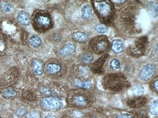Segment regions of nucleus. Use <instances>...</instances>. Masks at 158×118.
Here are the masks:
<instances>
[{
	"label": "nucleus",
	"mask_w": 158,
	"mask_h": 118,
	"mask_svg": "<svg viewBox=\"0 0 158 118\" xmlns=\"http://www.w3.org/2000/svg\"><path fill=\"white\" fill-rule=\"evenodd\" d=\"M36 24L40 28L47 29L50 27L51 24L50 18L47 15L40 14L38 15L36 18Z\"/></svg>",
	"instance_id": "10"
},
{
	"label": "nucleus",
	"mask_w": 158,
	"mask_h": 118,
	"mask_svg": "<svg viewBox=\"0 0 158 118\" xmlns=\"http://www.w3.org/2000/svg\"><path fill=\"white\" fill-rule=\"evenodd\" d=\"M110 67L112 69H118L120 67V63L117 59H114L110 61Z\"/></svg>",
	"instance_id": "28"
},
{
	"label": "nucleus",
	"mask_w": 158,
	"mask_h": 118,
	"mask_svg": "<svg viewBox=\"0 0 158 118\" xmlns=\"http://www.w3.org/2000/svg\"><path fill=\"white\" fill-rule=\"evenodd\" d=\"M46 118H56L55 117H53V116H49Z\"/></svg>",
	"instance_id": "34"
},
{
	"label": "nucleus",
	"mask_w": 158,
	"mask_h": 118,
	"mask_svg": "<svg viewBox=\"0 0 158 118\" xmlns=\"http://www.w3.org/2000/svg\"><path fill=\"white\" fill-rule=\"evenodd\" d=\"M32 68L34 72L37 76H40L43 74V63L39 60H35L32 63Z\"/></svg>",
	"instance_id": "15"
},
{
	"label": "nucleus",
	"mask_w": 158,
	"mask_h": 118,
	"mask_svg": "<svg viewBox=\"0 0 158 118\" xmlns=\"http://www.w3.org/2000/svg\"><path fill=\"white\" fill-rule=\"evenodd\" d=\"M92 96L89 93L82 91H73L68 98V103L72 106L78 108H85L92 103Z\"/></svg>",
	"instance_id": "3"
},
{
	"label": "nucleus",
	"mask_w": 158,
	"mask_h": 118,
	"mask_svg": "<svg viewBox=\"0 0 158 118\" xmlns=\"http://www.w3.org/2000/svg\"><path fill=\"white\" fill-rule=\"evenodd\" d=\"M78 73L80 77H86L89 75L90 70L88 67L81 66L78 68Z\"/></svg>",
	"instance_id": "22"
},
{
	"label": "nucleus",
	"mask_w": 158,
	"mask_h": 118,
	"mask_svg": "<svg viewBox=\"0 0 158 118\" xmlns=\"http://www.w3.org/2000/svg\"><path fill=\"white\" fill-rule=\"evenodd\" d=\"M115 118H134L131 114H122L119 115Z\"/></svg>",
	"instance_id": "32"
},
{
	"label": "nucleus",
	"mask_w": 158,
	"mask_h": 118,
	"mask_svg": "<svg viewBox=\"0 0 158 118\" xmlns=\"http://www.w3.org/2000/svg\"><path fill=\"white\" fill-rule=\"evenodd\" d=\"M136 115L137 116V118H148L146 111H142V110L138 111L136 114Z\"/></svg>",
	"instance_id": "30"
},
{
	"label": "nucleus",
	"mask_w": 158,
	"mask_h": 118,
	"mask_svg": "<svg viewBox=\"0 0 158 118\" xmlns=\"http://www.w3.org/2000/svg\"><path fill=\"white\" fill-rule=\"evenodd\" d=\"M75 85L77 87L84 88L85 90H89L93 87V84L91 81H81L78 80L76 81Z\"/></svg>",
	"instance_id": "19"
},
{
	"label": "nucleus",
	"mask_w": 158,
	"mask_h": 118,
	"mask_svg": "<svg viewBox=\"0 0 158 118\" xmlns=\"http://www.w3.org/2000/svg\"><path fill=\"white\" fill-rule=\"evenodd\" d=\"M95 29L98 33H107L109 31L108 27L106 26L105 25H102V24L97 25L95 28Z\"/></svg>",
	"instance_id": "24"
},
{
	"label": "nucleus",
	"mask_w": 158,
	"mask_h": 118,
	"mask_svg": "<svg viewBox=\"0 0 158 118\" xmlns=\"http://www.w3.org/2000/svg\"><path fill=\"white\" fill-rule=\"evenodd\" d=\"M155 71V67L151 64L143 66L140 73V77L143 81H147L152 78Z\"/></svg>",
	"instance_id": "8"
},
{
	"label": "nucleus",
	"mask_w": 158,
	"mask_h": 118,
	"mask_svg": "<svg viewBox=\"0 0 158 118\" xmlns=\"http://www.w3.org/2000/svg\"><path fill=\"white\" fill-rule=\"evenodd\" d=\"M111 49L115 53H121L123 51V44L120 39H116L112 42Z\"/></svg>",
	"instance_id": "16"
},
{
	"label": "nucleus",
	"mask_w": 158,
	"mask_h": 118,
	"mask_svg": "<svg viewBox=\"0 0 158 118\" xmlns=\"http://www.w3.org/2000/svg\"><path fill=\"white\" fill-rule=\"evenodd\" d=\"M133 91L135 94L138 95H141L143 94V92H144V89H143V87L140 86H136L134 87L133 88Z\"/></svg>",
	"instance_id": "29"
},
{
	"label": "nucleus",
	"mask_w": 158,
	"mask_h": 118,
	"mask_svg": "<svg viewBox=\"0 0 158 118\" xmlns=\"http://www.w3.org/2000/svg\"><path fill=\"white\" fill-rule=\"evenodd\" d=\"M92 9L89 6H85L82 9V16L84 19H89L92 17Z\"/></svg>",
	"instance_id": "20"
},
{
	"label": "nucleus",
	"mask_w": 158,
	"mask_h": 118,
	"mask_svg": "<svg viewBox=\"0 0 158 118\" xmlns=\"http://www.w3.org/2000/svg\"><path fill=\"white\" fill-rule=\"evenodd\" d=\"M42 39L36 35L32 36L29 40V44L34 48H38L40 47L42 44Z\"/></svg>",
	"instance_id": "17"
},
{
	"label": "nucleus",
	"mask_w": 158,
	"mask_h": 118,
	"mask_svg": "<svg viewBox=\"0 0 158 118\" xmlns=\"http://www.w3.org/2000/svg\"><path fill=\"white\" fill-rule=\"evenodd\" d=\"M73 38L77 41L81 43H84L88 40L89 36L83 33L77 32L73 34Z\"/></svg>",
	"instance_id": "18"
},
{
	"label": "nucleus",
	"mask_w": 158,
	"mask_h": 118,
	"mask_svg": "<svg viewBox=\"0 0 158 118\" xmlns=\"http://www.w3.org/2000/svg\"><path fill=\"white\" fill-rule=\"evenodd\" d=\"M150 113L153 115L157 114L158 113V101H154L150 104Z\"/></svg>",
	"instance_id": "26"
},
{
	"label": "nucleus",
	"mask_w": 158,
	"mask_h": 118,
	"mask_svg": "<svg viewBox=\"0 0 158 118\" xmlns=\"http://www.w3.org/2000/svg\"><path fill=\"white\" fill-rule=\"evenodd\" d=\"M94 58L93 55L90 53L83 54L80 56V61L83 64H89L94 60Z\"/></svg>",
	"instance_id": "21"
},
{
	"label": "nucleus",
	"mask_w": 158,
	"mask_h": 118,
	"mask_svg": "<svg viewBox=\"0 0 158 118\" xmlns=\"http://www.w3.org/2000/svg\"><path fill=\"white\" fill-rule=\"evenodd\" d=\"M158 80H156V81H155L153 82V83H152V86L153 88H154V90L156 92H158Z\"/></svg>",
	"instance_id": "33"
},
{
	"label": "nucleus",
	"mask_w": 158,
	"mask_h": 118,
	"mask_svg": "<svg viewBox=\"0 0 158 118\" xmlns=\"http://www.w3.org/2000/svg\"><path fill=\"white\" fill-rule=\"evenodd\" d=\"M41 107L48 110H58L62 108L63 104L59 98L49 97L41 101Z\"/></svg>",
	"instance_id": "7"
},
{
	"label": "nucleus",
	"mask_w": 158,
	"mask_h": 118,
	"mask_svg": "<svg viewBox=\"0 0 158 118\" xmlns=\"http://www.w3.org/2000/svg\"><path fill=\"white\" fill-rule=\"evenodd\" d=\"M3 94L6 97H11L16 96L17 93L12 88H7L3 92Z\"/></svg>",
	"instance_id": "25"
},
{
	"label": "nucleus",
	"mask_w": 158,
	"mask_h": 118,
	"mask_svg": "<svg viewBox=\"0 0 158 118\" xmlns=\"http://www.w3.org/2000/svg\"><path fill=\"white\" fill-rule=\"evenodd\" d=\"M41 92L46 96H50L51 94V91L49 88L43 87L41 88Z\"/></svg>",
	"instance_id": "31"
},
{
	"label": "nucleus",
	"mask_w": 158,
	"mask_h": 118,
	"mask_svg": "<svg viewBox=\"0 0 158 118\" xmlns=\"http://www.w3.org/2000/svg\"><path fill=\"white\" fill-rule=\"evenodd\" d=\"M148 44L147 37L139 38L127 47V54L133 57L141 56L146 51Z\"/></svg>",
	"instance_id": "4"
},
{
	"label": "nucleus",
	"mask_w": 158,
	"mask_h": 118,
	"mask_svg": "<svg viewBox=\"0 0 158 118\" xmlns=\"http://www.w3.org/2000/svg\"><path fill=\"white\" fill-rule=\"evenodd\" d=\"M76 47L74 45L68 43L61 48L59 51V54L61 56L66 57L69 56L73 53L75 51Z\"/></svg>",
	"instance_id": "12"
},
{
	"label": "nucleus",
	"mask_w": 158,
	"mask_h": 118,
	"mask_svg": "<svg viewBox=\"0 0 158 118\" xmlns=\"http://www.w3.org/2000/svg\"><path fill=\"white\" fill-rule=\"evenodd\" d=\"M108 57V54H105L93 64L92 70L94 73L95 74H101L103 72V65H104V63H105Z\"/></svg>",
	"instance_id": "11"
},
{
	"label": "nucleus",
	"mask_w": 158,
	"mask_h": 118,
	"mask_svg": "<svg viewBox=\"0 0 158 118\" xmlns=\"http://www.w3.org/2000/svg\"><path fill=\"white\" fill-rule=\"evenodd\" d=\"M147 102V99L145 97L136 96L128 99L127 104L130 108H136L144 106Z\"/></svg>",
	"instance_id": "9"
},
{
	"label": "nucleus",
	"mask_w": 158,
	"mask_h": 118,
	"mask_svg": "<svg viewBox=\"0 0 158 118\" xmlns=\"http://www.w3.org/2000/svg\"><path fill=\"white\" fill-rule=\"evenodd\" d=\"M93 6L100 21L104 24H110L114 15V6L110 1H95Z\"/></svg>",
	"instance_id": "2"
},
{
	"label": "nucleus",
	"mask_w": 158,
	"mask_h": 118,
	"mask_svg": "<svg viewBox=\"0 0 158 118\" xmlns=\"http://www.w3.org/2000/svg\"><path fill=\"white\" fill-rule=\"evenodd\" d=\"M110 44L107 37L104 35L96 37L91 40L89 48L91 51L96 54H101L108 51Z\"/></svg>",
	"instance_id": "6"
},
{
	"label": "nucleus",
	"mask_w": 158,
	"mask_h": 118,
	"mask_svg": "<svg viewBox=\"0 0 158 118\" xmlns=\"http://www.w3.org/2000/svg\"><path fill=\"white\" fill-rule=\"evenodd\" d=\"M17 20L18 22L25 26H27L30 23V18L27 12L21 11L17 15Z\"/></svg>",
	"instance_id": "14"
},
{
	"label": "nucleus",
	"mask_w": 158,
	"mask_h": 118,
	"mask_svg": "<svg viewBox=\"0 0 158 118\" xmlns=\"http://www.w3.org/2000/svg\"><path fill=\"white\" fill-rule=\"evenodd\" d=\"M149 10L150 11V14L152 15H154L156 16L158 13V6L157 3L154 2H150L148 4Z\"/></svg>",
	"instance_id": "23"
},
{
	"label": "nucleus",
	"mask_w": 158,
	"mask_h": 118,
	"mask_svg": "<svg viewBox=\"0 0 158 118\" xmlns=\"http://www.w3.org/2000/svg\"><path fill=\"white\" fill-rule=\"evenodd\" d=\"M132 7H127L124 10L119 19V25L125 31L132 29L135 20V11Z\"/></svg>",
	"instance_id": "5"
},
{
	"label": "nucleus",
	"mask_w": 158,
	"mask_h": 118,
	"mask_svg": "<svg viewBox=\"0 0 158 118\" xmlns=\"http://www.w3.org/2000/svg\"><path fill=\"white\" fill-rule=\"evenodd\" d=\"M61 70V66L60 64L56 63H49L46 66V71L51 75H56L59 73Z\"/></svg>",
	"instance_id": "13"
},
{
	"label": "nucleus",
	"mask_w": 158,
	"mask_h": 118,
	"mask_svg": "<svg viewBox=\"0 0 158 118\" xmlns=\"http://www.w3.org/2000/svg\"><path fill=\"white\" fill-rule=\"evenodd\" d=\"M103 87L112 92H119L130 87L126 77L120 73L108 74L103 78Z\"/></svg>",
	"instance_id": "1"
},
{
	"label": "nucleus",
	"mask_w": 158,
	"mask_h": 118,
	"mask_svg": "<svg viewBox=\"0 0 158 118\" xmlns=\"http://www.w3.org/2000/svg\"><path fill=\"white\" fill-rule=\"evenodd\" d=\"M1 8L3 11L9 12L12 10V6L10 4L7 2H3L1 4Z\"/></svg>",
	"instance_id": "27"
}]
</instances>
